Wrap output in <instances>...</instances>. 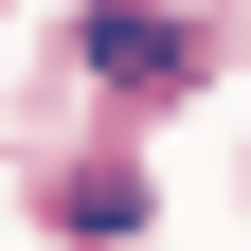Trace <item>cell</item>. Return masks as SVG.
<instances>
[{"label": "cell", "mask_w": 251, "mask_h": 251, "mask_svg": "<svg viewBox=\"0 0 251 251\" xmlns=\"http://www.w3.org/2000/svg\"><path fill=\"white\" fill-rule=\"evenodd\" d=\"M72 54L126 90V108H162V90H198V18H162V0H90L72 18Z\"/></svg>", "instance_id": "1"}, {"label": "cell", "mask_w": 251, "mask_h": 251, "mask_svg": "<svg viewBox=\"0 0 251 251\" xmlns=\"http://www.w3.org/2000/svg\"><path fill=\"white\" fill-rule=\"evenodd\" d=\"M54 215H72V251H108V233H144V179H54Z\"/></svg>", "instance_id": "2"}]
</instances>
